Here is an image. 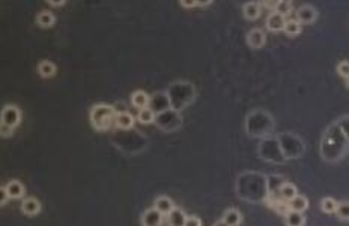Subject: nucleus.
Wrapping results in <instances>:
<instances>
[{"label":"nucleus","mask_w":349,"mask_h":226,"mask_svg":"<svg viewBox=\"0 0 349 226\" xmlns=\"http://www.w3.org/2000/svg\"><path fill=\"white\" fill-rule=\"evenodd\" d=\"M116 110L112 106L107 104H96L91 110V122L96 130L104 131L115 124Z\"/></svg>","instance_id":"obj_1"},{"label":"nucleus","mask_w":349,"mask_h":226,"mask_svg":"<svg viewBox=\"0 0 349 226\" xmlns=\"http://www.w3.org/2000/svg\"><path fill=\"white\" fill-rule=\"evenodd\" d=\"M20 119H22V113L15 106H5L2 110V124L15 128L20 124Z\"/></svg>","instance_id":"obj_2"},{"label":"nucleus","mask_w":349,"mask_h":226,"mask_svg":"<svg viewBox=\"0 0 349 226\" xmlns=\"http://www.w3.org/2000/svg\"><path fill=\"white\" fill-rule=\"evenodd\" d=\"M284 25H286V17L280 15L279 12H271L268 18H266V27L271 32L284 30Z\"/></svg>","instance_id":"obj_3"},{"label":"nucleus","mask_w":349,"mask_h":226,"mask_svg":"<svg viewBox=\"0 0 349 226\" xmlns=\"http://www.w3.org/2000/svg\"><path fill=\"white\" fill-rule=\"evenodd\" d=\"M163 222V214L154 207V208H149L143 213L141 216V223L143 226H160Z\"/></svg>","instance_id":"obj_4"},{"label":"nucleus","mask_w":349,"mask_h":226,"mask_svg":"<svg viewBox=\"0 0 349 226\" xmlns=\"http://www.w3.org/2000/svg\"><path fill=\"white\" fill-rule=\"evenodd\" d=\"M134 121H136V118L128 112H116L115 126L122 130H128L134 126Z\"/></svg>","instance_id":"obj_5"},{"label":"nucleus","mask_w":349,"mask_h":226,"mask_svg":"<svg viewBox=\"0 0 349 226\" xmlns=\"http://www.w3.org/2000/svg\"><path fill=\"white\" fill-rule=\"evenodd\" d=\"M247 43L250 47L253 49H260L265 46L266 43V36H265V32L262 29H253L249 32L247 35Z\"/></svg>","instance_id":"obj_6"},{"label":"nucleus","mask_w":349,"mask_h":226,"mask_svg":"<svg viewBox=\"0 0 349 226\" xmlns=\"http://www.w3.org/2000/svg\"><path fill=\"white\" fill-rule=\"evenodd\" d=\"M155 208L163 214V216H169L173 210H175V203L170 198L167 196H160L155 201Z\"/></svg>","instance_id":"obj_7"},{"label":"nucleus","mask_w":349,"mask_h":226,"mask_svg":"<svg viewBox=\"0 0 349 226\" xmlns=\"http://www.w3.org/2000/svg\"><path fill=\"white\" fill-rule=\"evenodd\" d=\"M131 102H133V106H134L136 109L141 110V109L149 107L151 98H149V95H148L145 91H136V92L131 95Z\"/></svg>","instance_id":"obj_8"},{"label":"nucleus","mask_w":349,"mask_h":226,"mask_svg":"<svg viewBox=\"0 0 349 226\" xmlns=\"http://www.w3.org/2000/svg\"><path fill=\"white\" fill-rule=\"evenodd\" d=\"M5 189H6V192H8L11 199H20V198H23L24 193H26L24 192V186L20 181H17V179L9 181L5 186Z\"/></svg>","instance_id":"obj_9"},{"label":"nucleus","mask_w":349,"mask_h":226,"mask_svg":"<svg viewBox=\"0 0 349 226\" xmlns=\"http://www.w3.org/2000/svg\"><path fill=\"white\" fill-rule=\"evenodd\" d=\"M22 211L27 216H35L41 211V203L35 198H27L22 202Z\"/></svg>","instance_id":"obj_10"},{"label":"nucleus","mask_w":349,"mask_h":226,"mask_svg":"<svg viewBox=\"0 0 349 226\" xmlns=\"http://www.w3.org/2000/svg\"><path fill=\"white\" fill-rule=\"evenodd\" d=\"M287 207H289V211L304 213L307 210V207H309V201L301 195H297L294 199H291L289 202H287Z\"/></svg>","instance_id":"obj_11"},{"label":"nucleus","mask_w":349,"mask_h":226,"mask_svg":"<svg viewBox=\"0 0 349 226\" xmlns=\"http://www.w3.org/2000/svg\"><path fill=\"white\" fill-rule=\"evenodd\" d=\"M316 20V11L312 6H302L298 11V22L304 25H310Z\"/></svg>","instance_id":"obj_12"},{"label":"nucleus","mask_w":349,"mask_h":226,"mask_svg":"<svg viewBox=\"0 0 349 226\" xmlns=\"http://www.w3.org/2000/svg\"><path fill=\"white\" fill-rule=\"evenodd\" d=\"M262 6H260V3L259 2H249V3H245L244 5V9H242V12H244V17L247 18V20H256L259 15H260V9Z\"/></svg>","instance_id":"obj_13"},{"label":"nucleus","mask_w":349,"mask_h":226,"mask_svg":"<svg viewBox=\"0 0 349 226\" xmlns=\"http://www.w3.org/2000/svg\"><path fill=\"white\" fill-rule=\"evenodd\" d=\"M186 220H187V214L184 213L182 210H179V208H175L167 216L169 226H184V225H186Z\"/></svg>","instance_id":"obj_14"},{"label":"nucleus","mask_w":349,"mask_h":226,"mask_svg":"<svg viewBox=\"0 0 349 226\" xmlns=\"http://www.w3.org/2000/svg\"><path fill=\"white\" fill-rule=\"evenodd\" d=\"M279 193H280L281 199L286 201V202H289L291 199H294L298 195L297 193V187L294 186V184H291V182H283L280 190H279Z\"/></svg>","instance_id":"obj_15"},{"label":"nucleus","mask_w":349,"mask_h":226,"mask_svg":"<svg viewBox=\"0 0 349 226\" xmlns=\"http://www.w3.org/2000/svg\"><path fill=\"white\" fill-rule=\"evenodd\" d=\"M224 223H228L229 226H239L241 223V213L235 208H229L228 211H224L223 219Z\"/></svg>","instance_id":"obj_16"},{"label":"nucleus","mask_w":349,"mask_h":226,"mask_svg":"<svg viewBox=\"0 0 349 226\" xmlns=\"http://www.w3.org/2000/svg\"><path fill=\"white\" fill-rule=\"evenodd\" d=\"M36 22L41 27H51L54 25V15L48 11H43L38 14Z\"/></svg>","instance_id":"obj_17"},{"label":"nucleus","mask_w":349,"mask_h":226,"mask_svg":"<svg viewBox=\"0 0 349 226\" xmlns=\"http://www.w3.org/2000/svg\"><path fill=\"white\" fill-rule=\"evenodd\" d=\"M304 216L302 213L297 211H289L286 214V225L287 226H304Z\"/></svg>","instance_id":"obj_18"},{"label":"nucleus","mask_w":349,"mask_h":226,"mask_svg":"<svg viewBox=\"0 0 349 226\" xmlns=\"http://www.w3.org/2000/svg\"><path fill=\"white\" fill-rule=\"evenodd\" d=\"M137 119L141 122V124H152L155 121V110L146 107V109H141L137 113Z\"/></svg>","instance_id":"obj_19"},{"label":"nucleus","mask_w":349,"mask_h":226,"mask_svg":"<svg viewBox=\"0 0 349 226\" xmlns=\"http://www.w3.org/2000/svg\"><path fill=\"white\" fill-rule=\"evenodd\" d=\"M38 71H39V74L43 75V77H53L54 75V73H56V67H54V64L53 62H50V60H43V62L39 64V67H38Z\"/></svg>","instance_id":"obj_20"},{"label":"nucleus","mask_w":349,"mask_h":226,"mask_svg":"<svg viewBox=\"0 0 349 226\" xmlns=\"http://www.w3.org/2000/svg\"><path fill=\"white\" fill-rule=\"evenodd\" d=\"M284 32L291 36H295L301 32V23L298 20H286V25H284Z\"/></svg>","instance_id":"obj_21"},{"label":"nucleus","mask_w":349,"mask_h":226,"mask_svg":"<svg viewBox=\"0 0 349 226\" xmlns=\"http://www.w3.org/2000/svg\"><path fill=\"white\" fill-rule=\"evenodd\" d=\"M337 205H339V203H337L333 198H325V199H322V202H321V208H322L324 213L333 214V213L337 211Z\"/></svg>","instance_id":"obj_22"},{"label":"nucleus","mask_w":349,"mask_h":226,"mask_svg":"<svg viewBox=\"0 0 349 226\" xmlns=\"http://www.w3.org/2000/svg\"><path fill=\"white\" fill-rule=\"evenodd\" d=\"M274 12H279L280 15L286 17L292 12V3L291 2H286V0H280L277 2V6H276V11Z\"/></svg>","instance_id":"obj_23"},{"label":"nucleus","mask_w":349,"mask_h":226,"mask_svg":"<svg viewBox=\"0 0 349 226\" xmlns=\"http://www.w3.org/2000/svg\"><path fill=\"white\" fill-rule=\"evenodd\" d=\"M337 217L342 220H349V202H342L337 205Z\"/></svg>","instance_id":"obj_24"},{"label":"nucleus","mask_w":349,"mask_h":226,"mask_svg":"<svg viewBox=\"0 0 349 226\" xmlns=\"http://www.w3.org/2000/svg\"><path fill=\"white\" fill-rule=\"evenodd\" d=\"M337 71H339V74L342 77H345V78L349 77V62H348V60H343V62H340L337 65Z\"/></svg>","instance_id":"obj_25"},{"label":"nucleus","mask_w":349,"mask_h":226,"mask_svg":"<svg viewBox=\"0 0 349 226\" xmlns=\"http://www.w3.org/2000/svg\"><path fill=\"white\" fill-rule=\"evenodd\" d=\"M184 226H202V220L196 216H190V217H187L186 225Z\"/></svg>","instance_id":"obj_26"},{"label":"nucleus","mask_w":349,"mask_h":226,"mask_svg":"<svg viewBox=\"0 0 349 226\" xmlns=\"http://www.w3.org/2000/svg\"><path fill=\"white\" fill-rule=\"evenodd\" d=\"M182 6H188V8H196V6H208L211 5V2H181Z\"/></svg>","instance_id":"obj_27"},{"label":"nucleus","mask_w":349,"mask_h":226,"mask_svg":"<svg viewBox=\"0 0 349 226\" xmlns=\"http://www.w3.org/2000/svg\"><path fill=\"white\" fill-rule=\"evenodd\" d=\"M12 133H14V128L5 126V124L0 126V134H2L3 137H9V136H12Z\"/></svg>","instance_id":"obj_28"},{"label":"nucleus","mask_w":349,"mask_h":226,"mask_svg":"<svg viewBox=\"0 0 349 226\" xmlns=\"http://www.w3.org/2000/svg\"><path fill=\"white\" fill-rule=\"evenodd\" d=\"M8 199H9V195H8V192H6V189H5V186H3L2 190H0V203L5 205V203L8 202Z\"/></svg>","instance_id":"obj_29"},{"label":"nucleus","mask_w":349,"mask_h":226,"mask_svg":"<svg viewBox=\"0 0 349 226\" xmlns=\"http://www.w3.org/2000/svg\"><path fill=\"white\" fill-rule=\"evenodd\" d=\"M340 126H342V130H343V133H345V134H346V137L349 139V118H346V119L342 122Z\"/></svg>","instance_id":"obj_30"},{"label":"nucleus","mask_w":349,"mask_h":226,"mask_svg":"<svg viewBox=\"0 0 349 226\" xmlns=\"http://www.w3.org/2000/svg\"><path fill=\"white\" fill-rule=\"evenodd\" d=\"M50 5H53V6H62V5H65V2H48Z\"/></svg>","instance_id":"obj_31"},{"label":"nucleus","mask_w":349,"mask_h":226,"mask_svg":"<svg viewBox=\"0 0 349 226\" xmlns=\"http://www.w3.org/2000/svg\"><path fill=\"white\" fill-rule=\"evenodd\" d=\"M212 226H229L228 223H224L223 220H220V222H217V223H214Z\"/></svg>","instance_id":"obj_32"},{"label":"nucleus","mask_w":349,"mask_h":226,"mask_svg":"<svg viewBox=\"0 0 349 226\" xmlns=\"http://www.w3.org/2000/svg\"><path fill=\"white\" fill-rule=\"evenodd\" d=\"M346 86H348V88H349V77H348V78H346Z\"/></svg>","instance_id":"obj_33"}]
</instances>
